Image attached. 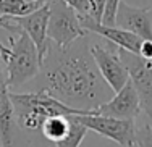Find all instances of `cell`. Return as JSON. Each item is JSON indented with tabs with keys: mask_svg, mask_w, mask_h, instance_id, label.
Instances as JSON below:
<instances>
[{
	"mask_svg": "<svg viewBox=\"0 0 152 147\" xmlns=\"http://www.w3.org/2000/svg\"><path fill=\"white\" fill-rule=\"evenodd\" d=\"M34 79L37 89H44L81 113H91L115 94L96 65L86 36L68 47L49 44Z\"/></svg>",
	"mask_w": 152,
	"mask_h": 147,
	"instance_id": "6da1fadb",
	"label": "cell"
},
{
	"mask_svg": "<svg viewBox=\"0 0 152 147\" xmlns=\"http://www.w3.org/2000/svg\"><path fill=\"white\" fill-rule=\"evenodd\" d=\"M10 99L18 126L24 131L41 130L42 123L53 115H75L79 110L63 103L44 89L34 92H12Z\"/></svg>",
	"mask_w": 152,
	"mask_h": 147,
	"instance_id": "7a4b0ae2",
	"label": "cell"
},
{
	"mask_svg": "<svg viewBox=\"0 0 152 147\" xmlns=\"http://www.w3.org/2000/svg\"><path fill=\"white\" fill-rule=\"evenodd\" d=\"M10 91L34 79L41 71V57L32 39L24 31L10 36V55L5 60Z\"/></svg>",
	"mask_w": 152,
	"mask_h": 147,
	"instance_id": "3957f363",
	"label": "cell"
},
{
	"mask_svg": "<svg viewBox=\"0 0 152 147\" xmlns=\"http://www.w3.org/2000/svg\"><path fill=\"white\" fill-rule=\"evenodd\" d=\"M49 24L47 37L58 47H68L76 39L88 36V31L81 26L79 15L75 8L63 0H49Z\"/></svg>",
	"mask_w": 152,
	"mask_h": 147,
	"instance_id": "277c9868",
	"label": "cell"
},
{
	"mask_svg": "<svg viewBox=\"0 0 152 147\" xmlns=\"http://www.w3.org/2000/svg\"><path fill=\"white\" fill-rule=\"evenodd\" d=\"M49 0L41 5L37 10L28 13L23 16H0V28L7 29L10 34H16L24 31L32 42L36 44L41 57V62L44 58L47 49H49V37H47V24H49Z\"/></svg>",
	"mask_w": 152,
	"mask_h": 147,
	"instance_id": "5b68a950",
	"label": "cell"
},
{
	"mask_svg": "<svg viewBox=\"0 0 152 147\" xmlns=\"http://www.w3.org/2000/svg\"><path fill=\"white\" fill-rule=\"evenodd\" d=\"M117 52L128 70L129 81L136 87L141 110L149 120H152V58H144L139 53L121 47H118Z\"/></svg>",
	"mask_w": 152,
	"mask_h": 147,
	"instance_id": "8992f818",
	"label": "cell"
},
{
	"mask_svg": "<svg viewBox=\"0 0 152 147\" xmlns=\"http://www.w3.org/2000/svg\"><path fill=\"white\" fill-rule=\"evenodd\" d=\"M78 118L88 130H91L104 138L115 141L121 147L136 146V121L121 120L99 113H78Z\"/></svg>",
	"mask_w": 152,
	"mask_h": 147,
	"instance_id": "52a82bcc",
	"label": "cell"
},
{
	"mask_svg": "<svg viewBox=\"0 0 152 147\" xmlns=\"http://www.w3.org/2000/svg\"><path fill=\"white\" fill-rule=\"evenodd\" d=\"M31 139L26 131L18 126L10 99L7 73L0 65V147H29Z\"/></svg>",
	"mask_w": 152,
	"mask_h": 147,
	"instance_id": "ba28073f",
	"label": "cell"
},
{
	"mask_svg": "<svg viewBox=\"0 0 152 147\" xmlns=\"http://www.w3.org/2000/svg\"><path fill=\"white\" fill-rule=\"evenodd\" d=\"M112 47H113L112 42H108V45L94 44L91 47V53L94 60H96V65L99 68L100 74L104 76V79L117 92L128 82L129 74H128V70L123 65V62L120 60V57H118V52Z\"/></svg>",
	"mask_w": 152,
	"mask_h": 147,
	"instance_id": "9c48e42d",
	"label": "cell"
},
{
	"mask_svg": "<svg viewBox=\"0 0 152 147\" xmlns=\"http://www.w3.org/2000/svg\"><path fill=\"white\" fill-rule=\"evenodd\" d=\"M91 113H99V115H107L113 118H121V120H134L142 113L141 110V102L139 95L136 92V87L133 82L128 79L125 86L113 94V97L92 110Z\"/></svg>",
	"mask_w": 152,
	"mask_h": 147,
	"instance_id": "30bf717a",
	"label": "cell"
},
{
	"mask_svg": "<svg viewBox=\"0 0 152 147\" xmlns=\"http://www.w3.org/2000/svg\"><path fill=\"white\" fill-rule=\"evenodd\" d=\"M79 21H81V26L88 33L99 34L104 39H107L108 42L115 44L117 47L139 53L141 42H142V37H139V36L129 33L126 29H121V28L115 26V24H112V26L110 24H104L102 21L92 18L91 15H79Z\"/></svg>",
	"mask_w": 152,
	"mask_h": 147,
	"instance_id": "8fae6325",
	"label": "cell"
},
{
	"mask_svg": "<svg viewBox=\"0 0 152 147\" xmlns=\"http://www.w3.org/2000/svg\"><path fill=\"white\" fill-rule=\"evenodd\" d=\"M115 26L142 39H152V7H133L120 2L115 15Z\"/></svg>",
	"mask_w": 152,
	"mask_h": 147,
	"instance_id": "7c38bea8",
	"label": "cell"
},
{
	"mask_svg": "<svg viewBox=\"0 0 152 147\" xmlns=\"http://www.w3.org/2000/svg\"><path fill=\"white\" fill-rule=\"evenodd\" d=\"M70 115H53V116H49L47 120L42 123L41 131L44 134V138L50 142H58L70 131Z\"/></svg>",
	"mask_w": 152,
	"mask_h": 147,
	"instance_id": "4fadbf2b",
	"label": "cell"
},
{
	"mask_svg": "<svg viewBox=\"0 0 152 147\" xmlns=\"http://www.w3.org/2000/svg\"><path fill=\"white\" fill-rule=\"evenodd\" d=\"M70 120H71V124H70V131L68 134L65 136L61 141L55 142V147H79L84 139L86 132L89 130L86 128V124H83L78 118V113L75 115H70Z\"/></svg>",
	"mask_w": 152,
	"mask_h": 147,
	"instance_id": "5bb4252c",
	"label": "cell"
},
{
	"mask_svg": "<svg viewBox=\"0 0 152 147\" xmlns=\"http://www.w3.org/2000/svg\"><path fill=\"white\" fill-rule=\"evenodd\" d=\"M136 146L152 147V124H144L136 130Z\"/></svg>",
	"mask_w": 152,
	"mask_h": 147,
	"instance_id": "9a60e30c",
	"label": "cell"
},
{
	"mask_svg": "<svg viewBox=\"0 0 152 147\" xmlns=\"http://www.w3.org/2000/svg\"><path fill=\"white\" fill-rule=\"evenodd\" d=\"M121 0H105V10L102 15V23L104 24H115V15H117L118 5Z\"/></svg>",
	"mask_w": 152,
	"mask_h": 147,
	"instance_id": "2e32d148",
	"label": "cell"
},
{
	"mask_svg": "<svg viewBox=\"0 0 152 147\" xmlns=\"http://www.w3.org/2000/svg\"><path fill=\"white\" fill-rule=\"evenodd\" d=\"M66 5L75 8L78 15H89L91 13V7H89V0H63Z\"/></svg>",
	"mask_w": 152,
	"mask_h": 147,
	"instance_id": "e0dca14e",
	"label": "cell"
},
{
	"mask_svg": "<svg viewBox=\"0 0 152 147\" xmlns=\"http://www.w3.org/2000/svg\"><path fill=\"white\" fill-rule=\"evenodd\" d=\"M89 7H91V15L92 18L102 21V15L105 10V0H89Z\"/></svg>",
	"mask_w": 152,
	"mask_h": 147,
	"instance_id": "ac0fdd59",
	"label": "cell"
},
{
	"mask_svg": "<svg viewBox=\"0 0 152 147\" xmlns=\"http://www.w3.org/2000/svg\"><path fill=\"white\" fill-rule=\"evenodd\" d=\"M139 55H142L144 58H152V39H142Z\"/></svg>",
	"mask_w": 152,
	"mask_h": 147,
	"instance_id": "d6986e66",
	"label": "cell"
},
{
	"mask_svg": "<svg viewBox=\"0 0 152 147\" xmlns=\"http://www.w3.org/2000/svg\"><path fill=\"white\" fill-rule=\"evenodd\" d=\"M29 2H39V0H29Z\"/></svg>",
	"mask_w": 152,
	"mask_h": 147,
	"instance_id": "ffe728a7",
	"label": "cell"
}]
</instances>
